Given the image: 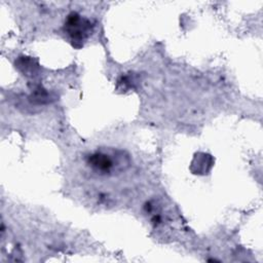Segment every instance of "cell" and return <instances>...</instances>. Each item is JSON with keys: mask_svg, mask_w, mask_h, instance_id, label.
Here are the masks:
<instances>
[{"mask_svg": "<svg viewBox=\"0 0 263 263\" xmlns=\"http://www.w3.org/2000/svg\"><path fill=\"white\" fill-rule=\"evenodd\" d=\"M65 31L70 36L75 47H80L90 32V23L78 13L72 12L65 23Z\"/></svg>", "mask_w": 263, "mask_h": 263, "instance_id": "cell-1", "label": "cell"}, {"mask_svg": "<svg viewBox=\"0 0 263 263\" xmlns=\"http://www.w3.org/2000/svg\"><path fill=\"white\" fill-rule=\"evenodd\" d=\"M87 162L95 171L100 172L102 174L110 173L114 165L113 160L110 158V156L102 152H95L90 154L88 156Z\"/></svg>", "mask_w": 263, "mask_h": 263, "instance_id": "cell-2", "label": "cell"}]
</instances>
